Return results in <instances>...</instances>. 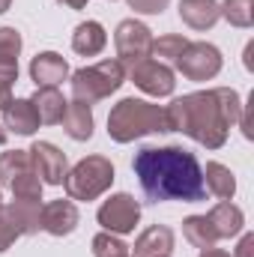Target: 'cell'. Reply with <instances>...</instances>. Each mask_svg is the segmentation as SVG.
<instances>
[{
    "mask_svg": "<svg viewBox=\"0 0 254 257\" xmlns=\"http://www.w3.org/2000/svg\"><path fill=\"white\" fill-rule=\"evenodd\" d=\"M138 183L153 203L165 200H183L197 203L206 197L203 168L194 159V153L183 147H144L135 153L132 162Z\"/></svg>",
    "mask_w": 254,
    "mask_h": 257,
    "instance_id": "obj_1",
    "label": "cell"
},
{
    "mask_svg": "<svg viewBox=\"0 0 254 257\" xmlns=\"http://www.w3.org/2000/svg\"><path fill=\"white\" fill-rule=\"evenodd\" d=\"M239 114H242L239 93L230 87H215L174 99L165 108V126L168 132L189 135L206 150H218L224 147L230 126L239 123Z\"/></svg>",
    "mask_w": 254,
    "mask_h": 257,
    "instance_id": "obj_2",
    "label": "cell"
},
{
    "mask_svg": "<svg viewBox=\"0 0 254 257\" xmlns=\"http://www.w3.org/2000/svg\"><path fill=\"white\" fill-rule=\"evenodd\" d=\"M153 132H168L165 108H159L153 102L129 96L123 102H117L108 114V135L117 144H132V141H138L144 135H153Z\"/></svg>",
    "mask_w": 254,
    "mask_h": 257,
    "instance_id": "obj_3",
    "label": "cell"
},
{
    "mask_svg": "<svg viewBox=\"0 0 254 257\" xmlns=\"http://www.w3.org/2000/svg\"><path fill=\"white\" fill-rule=\"evenodd\" d=\"M123 81H126V66L120 60H102L96 66L78 69L72 75V96L78 102L93 105V102L108 99L111 93H117Z\"/></svg>",
    "mask_w": 254,
    "mask_h": 257,
    "instance_id": "obj_4",
    "label": "cell"
},
{
    "mask_svg": "<svg viewBox=\"0 0 254 257\" xmlns=\"http://www.w3.org/2000/svg\"><path fill=\"white\" fill-rule=\"evenodd\" d=\"M114 183V165L105 156H87L72 171H66V194L72 200H96Z\"/></svg>",
    "mask_w": 254,
    "mask_h": 257,
    "instance_id": "obj_5",
    "label": "cell"
},
{
    "mask_svg": "<svg viewBox=\"0 0 254 257\" xmlns=\"http://www.w3.org/2000/svg\"><path fill=\"white\" fill-rule=\"evenodd\" d=\"M114 45H117V60L123 66H138L141 60L150 57L153 51V33L144 21H135L126 18L117 24V33H114Z\"/></svg>",
    "mask_w": 254,
    "mask_h": 257,
    "instance_id": "obj_6",
    "label": "cell"
},
{
    "mask_svg": "<svg viewBox=\"0 0 254 257\" xmlns=\"http://www.w3.org/2000/svg\"><path fill=\"white\" fill-rule=\"evenodd\" d=\"M174 66L189 81H209L221 72V51L209 42H189Z\"/></svg>",
    "mask_w": 254,
    "mask_h": 257,
    "instance_id": "obj_7",
    "label": "cell"
},
{
    "mask_svg": "<svg viewBox=\"0 0 254 257\" xmlns=\"http://www.w3.org/2000/svg\"><path fill=\"white\" fill-rule=\"evenodd\" d=\"M99 224L108 230V233H132L135 224L141 221V203L132 197V194L120 192L111 194L102 206H99Z\"/></svg>",
    "mask_w": 254,
    "mask_h": 257,
    "instance_id": "obj_8",
    "label": "cell"
},
{
    "mask_svg": "<svg viewBox=\"0 0 254 257\" xmlns=\"http://www.w3.org/2000/svg\"><path fill=\"white\" fill-rule=\"evenodd\" d=\"M129 75H132L135 87H141L147 96H156V99L171 96L174 87H177V81H174V69L165 66V63H159V60H153V57H147V60H141L138 66H132Z\"/></svg>",
    "mask_w": 254,
    "mask_h": 257,
    "instance_id": "obj_9",
    "label": "cell"
},
{
    "mask_svg": "<svg viewBox=\"0 0 254 257\" xmlns=\"http://www.w3.org/2000/svg\"><path fill=\"white\" fill-rule=\"evenodd\" d=\"M27 153H30L33 171H36V177L42 180V186H60L66 180L69 165H66V153L60 147H54V144H48V141H36Z\"/></svg>",
    "mask_w": 254,
    "mask_h": 257,
    "instance_id": "obj_10",
    "label": "cell"
},
{
    "mask_svg": "<svg viewBox=\"0 0 254 257\" xmlns=\"http://www.w3.org/2000/svg\"><path fill=\"white\" fill-rule=\"evenodd\" d=\"M78 227V206L72 200H51L42 206V230L51 236H69Z\"/></svg>",
    "mask_w": 254,
    "mask_h": 257,
    "instance_id": "obj_11",
    "label": "cell"
},
{
    "mask_svg": "<svg viewBox=\"0 0 254 257\" xmlns=\"http://www.w3.org/2000/svg\"><path fill=\"white\" fill-rule=\"evenodd\" d=\"M30 78L36 81V87H57L69 78V63L57 51H42L30 60Z\"/></svg>",
    "mask_w": 254,
    "mask_h": 257,
    "instance_id": "obj_12",
    "label": "cell"
},
{
    "mask_svg": "<svg viewBox=\"0 0 254 257\" xmlns=\"http://www.w3.org/2000/svg\"><path fill=\"white\" fill-rule=\"evenodd\" d=\"M21 33L15 27H0V84L12 87L18 81V54H21Z\"/></svg>",
    "mask_w": 254,
    "mask_h": 257,
    "instance_id": "obj_13",
    "label": "cell"
},
{
    "mask_svg": "<svg viewBox=\"0 0 254 257\" xmlns=\"http://www.w3.org/2000/svg\"><path fill=\"white\" fill-rule=\"evenodd\" d=\"M171 251H174V230L165 224H153L135 239L132 257H171Z\"/></svg>",
    "mask_w": 254,
    "mask_h": 257,
    "instance_id": "obj_14",
    "label": "cell"
},
{
    "mask_svg": "<svg viewBox=\"0 0 254 257\" xmlns=\"http://www.w3.org/2000/svg\"><path fill=\"white\" fill-rule=\"evenodd\" d=\"M30 102H33V111H36L42 126H57L66 114V105H69L57 87H36Z\"/></svg>",
    "mask_w": 254,
    "mask_h": 257,
    "instance_id": "obj_15",
    "label": "cell"
},
{
    "mask_svg": "<svg viewBox=\"0 0 254 257\" xmlns=\"http://www.w3.org/2000/svg\"><path fill=\"white\" fill-rule=\"evenodd\" d=\"M0 111H3V128H9L15 135H33L39 128V117H36L30 99H9Z\"/></svg>",
    "mask_w": 254,
    "mask_h": 257,
    "instance_id": "obj_16",
    "label": "cell"
},
{
    "mask_svg": "<svg viewBox=\"0 0 254 257\" xmlns=\"http://www.w3.org/2000/svg\"><path fill=\"white\" fill-rule=\"evenodd\" d=\"M206 218H209V224L215 227L218 239H230V236H236V233L242 230V224H245L242 209H239L236 203H230V200H218V203L206 212Z\"/></svg>",
    "mask_w": 254,
    "mask_h": 257,
    "instance_id": "obj_17",
    "label": "cell"
},
{
    "mask_svg": "<svg viewBox=\"0 0 254 257\" xmlns=\"http://www.w3.org/2000/svg\"><path fill=\"white\" fill-rule=\"evenodd\" d=\"M180 18L191 30H209L218 15V0H180Z\"/></svg>",
    "mask_w": 254,
    "mask_h": 257,
    "instance_id": "obj_18",
    "label": "cell"
},
{
    "mask_svg": "<svg viewBox=\"0 0 254 257\" xmlns=\"http://www.w3.org/2000/svg\"><path fill=\"white\" fill-rule=\"evenodd\" d=\"M105 42H108V33L99 21H81L72 33V48L81 57H96L105 48Z\"/></svg>",
    "mask_w": 254,
    "mask_h": 257,
    "instance_id": "obj_19",
    "label": "cell"
},
{
    "mask_svg": "<svg viewBox=\"0 0 254 257\" xmlns=\"http://www.w3.org/2000/svg\"><path fill=\"white\" fill-rule=\"evenodd\" d=\"M60 123H63L66 135H69L72 141H90V138H93V111H90L87 102L72 99V102L66 105V114H63Z\"/></svg>",
    "mask_w": 254,
    "mask_h": 257,
    "instance_id": "obj_20",
    "label": "cell"
},
{
    "mask_svg": "<svg viewBox=\"0 0 254 257\" xmlns=\"http://www.w3.org/2000/svg\"><path fill=\"white\" fill-rule=\"evenodd\" d=\"M183 236L189 239L194 248H200V251L215 248V242H218V233H215V227L209 224L206 215H189L183 221Z\"/></svg>",
    "mask_w": 254,
    "mask_h": 257,
    "instance_id": "obj_21",
    "label": "cell"
},
{
    "mask_svg": "<svg viewBox=\"0 0 254 257\" xmlns=\"http://www.w3.org/2000/svg\"><path fill=\"white\" fill-rule=\"evenodd\" d=\"M203 183H206V192H212L218 200H230L236 192V180L230 174V168L218 165V162H209L206 171H203Z\"/></svg>",
    "mask_w": 254,
    "mask_h": 257,
    "instance_id": "obj_22",
    "label": "cell"
},
{
    "mask_svg": "<svg viewBox=\"0 0 254 257\" xmlns=\"http://www.w3.org/2000/svg\"><path fill=\"white\" fill-rule=\"evenodd\" d=\"M27 171H33V162H30V153L27 150H12V153H3L0 156V183L3 186H9L12 180H18Z\"/></svg>",
    "mask_w": 254,
    "mask_h": 257,
    "instance_id": "obj_23",
    "label": "cell"
},
{
    "mask_svg": "<svg viewBox=\"0 0 254 257\" xmlns=\"http://www.w3.org/2000/svg\"><path fill=\"white\" fill-rule=\"evenodd\" d=\"M186 45H189L186 36H177V33H171V36H159V39H153V51H150V57L159 60V63H165V66H174L177 60H180V54H183Z\"/></svg>",
    "mask_w": 254,
    "mask_h": 257,
    "instance_id": "obj_24",
    "label": "cell"
},
{
    "mask_svg": "<svg viewBox=\"0 0 254 257\" xmlns=\"http://www.w3.org/2000/svg\"><path fill=\"white\" fill-rule=\"evenodd\" d=\"M218 15L227 18L233 27H251L254 24V0H224V3H218Z\"/></svg>",
    "mask_w": 254,
    "mask_h": 257,
    "instance_id": "obj_25",
    "label": "cell"
},
{
    "mask_svg": "<svg viewBox=\"0 0 254 257\" xmlns=\"http://www.w3.org/2000/svg\"><path fill=\"white\" fill-rule=\"evenodd\" d=\"M18 236H27L24 233V224L18 221V215H15V209H12V203L9 206H3L0 203V254L18 239Z\"/></svg>",
    "mask_w": 254,
    "mask_h": 257,
    "instance_id": "obj_26",
    "label": "cell"
},
{
    "mask_svg": "<svg viewBox=\"0 0 254 257\" xmlns=\"http://www.w3.org/2000/svg\"><path fill=\"white\" fill-rule=\"evenodd\" d=\"M93 257H129V245L120 236L105 230V233L93 236Z\"/></svg>",
    "mask_w": 254,
    "mask_h": 257,
    "instance_id": "obj_27",
    "label": "cell"
},
{
    "mask_svg": "<svg viewBox=\"0 0 254 257\" xmlns=\"http://www.w3.org/2000/svg\"><path fill=\"white\" fill-rule=\"evenodd\" d=\"M126 3L135 12H141V15H159L171 0H126Z\"/></svg>",
    "mask_w": 254,
    "mask_h": 257,
    "instance_id": "obj_28",
    "label": "cell"
},
{
    "mask_svg": "<svg viewBox=\"0 0 254 257\" xmlns=\"http://www.w3.org/2000/svg\"><path fill=\"white\" fill-rule=\"evenodd\" d=\"M251 248H254V236H242V242H239V248H236V254L233 257H251Z\"/></svg>",
    "mask_w": 254,
    "mask_h": 257,
    "instance_id": "obj_29",
    "label": "cell"
},
{
    "mask_svg": "<svg viewBox=\"0 0 254 257\" xmlns=\"http://www.w3.org/2000/svg\"><path fill=\"white\" fill-rule=\"evenodd\" d=\"M254 42H248V45H245V69H248V72H251L254 69Z\"/></svg>",
    "mask_w": 254,
    "mask_h": 257,
    "instance_id": "obj_30",
    "label": "cell"
},
{
    "mask_svg": "<svg viewBox=\"0 0 254 257\" xmlns=\"http://www.w3.org/2000/svg\"><path fill=\"white\" fill-rule=\"evenodd\" d=\"M9 99H12V87H6V84H0V108H3V105H6Z\"/></svg>",
    "mask_w": 254,
    "mask_h": 257,
    "instance_id": "obj_31",
    "label": "cell"
},
{
    "mask_svg": "<svg viewBox=\"0 0 254 257\" xmlns=\"http://www.w3.org/2000/svg\"><path fill=\"white\" fill-rule=\"evenodd\" d=\"M200 257H233V254H227L221 248H206V251H200Z\"/></svg>",
    "mask_w": 254,
    "mask_h": 257,
    "instance_id": "obj_32",
    "label": "cell"
},
{
    "mask_svg": "<svg viewBox=\"0 0 254 257\" xmlns=\"http://www.w3.org/2000/svg\"><path fill=\"white\" fill-rule=\"evenodd\" d=\"M63 6H69V9H84L87 6V0H60Z\"/></svg>",
    "mask_w": 254,
    "mask_h": 257,
    "instance_id": "obj_33",
    "label": "cell"
},
{
    "mask_svg": "<svg viewBox=\"0 0 254 257\" xmlns=\"http://www.w3.org/2000/svg\"><path fill=\"white\" fill-rule=\"evenodd\" d=\"M9 6H12V0H0V15H3V12H6Z\"/></svg>",
    "mask_w": 254,
    "mask_h": 257,
    "instance_id": "obj_34",
    "label": "cell"
},
{
    "mask_svg": "<svg viewBox=\"0 0 254 257\" xmlns=\"http://www.w3.org/2000/svg\"><path fill=\"white\" fill-rule=\"evenodd\" d=\"M3 144H6V128L0 126V147H3Z\"/></svg>",
    "mask_w": 254,
    "mask_h": 257,
    "instance_id": "obj_35",
    "label": "cell"
},
{
    "mask_svg": "<svg viewBox=\"0 0 254 257\" xmlns=\"http://www.w3.org/2000/svg\"><path fill=\"white\" fill-rule=\"evenodd\" d=\"M0 203H3V192H0Z\"/></svg>",
    "mask_w": 254,
    "mask_h": 257,
    "instance_id": "obj_36",
    "label": "cell"
}]
</instances>
